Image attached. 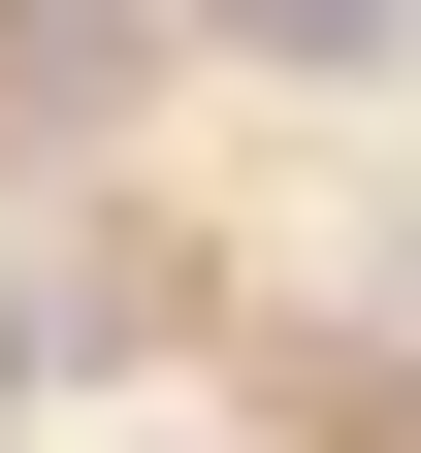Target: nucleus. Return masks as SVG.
<instances>
[{"label": "nucleus", "instance_id": "nucleus-1", "mask_svg": "<svg viewBox=\"0 0 421 453\" xmlns=\"http://www.w3.org/2000/svg\"><path fill=\"white\" fill-rule=\"evenodd\" d=\"M195 65H421V0H195Z\"/></svg>", "mask_w": 421, "mask_h": 453}]
</instances>
